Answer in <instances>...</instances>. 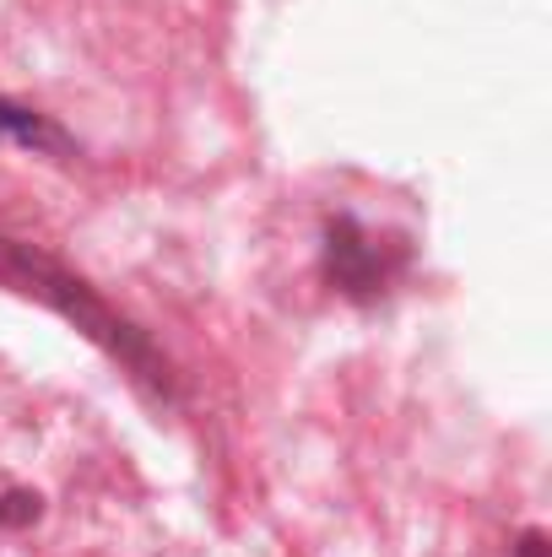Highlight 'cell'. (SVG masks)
Here are the masks:
<instances>
[{"label":"cell","instance_id":"277c9868","mask_svg":"<svg viewBox=\"0 0 552 557\" xmlns=\"http://www.w3.org/2000/svg\"><path fill=\"white\" fill-rule=\"evenodd\" d=\"M520 557H542V536H526V547H520Z\"/></svg>","mask_w":552,"mask_h":557},{"label":"cell","instance_id":"7a4b0ae2","mask_svg":"<svg viewBox=\"0 0 552 557\" xmlns=\"http://www.w3.org/2000/svg\"><path fill=\"white\" fill-rule=\"evenodd\" d=\"M0 131L11 136V141H22V147H44V152H65V141H60V131H49L38 114H27V109H16V103H5L0 98Z\"/></svg>","mask_w":552,"mask_h":557},{"label":"cell","instance_id":"6da1fadb","mask_svg":"<svg viewBox=\"0 0 552 557\" xmlns=\"http://www.w3.org/2000/svg\"><path fill=\"white\" fill-rule=\"evenodd\" d=\"M326 265H331V282H336L342 293H353V298H368V293H379V287L390 282V265L379 260L373 238H368L358 222H347V216L331 227Z\"/></svg>","mask_w":552,"mask_h":557},{"label":"cell","instance_id":"3957f363","mask_svg":"<svg viewBox=\"0 0 552 557\" xmlns=\"http://www.w3.org/2000/svg\"><path fill=\"white\" fill-rule=\"evenodd\" d=\"M5 504H11V509H5V520H33V515H38V498H27V493H11Z\"/></svg>","mask_w":552,"mask_h":557}]
</instances>
